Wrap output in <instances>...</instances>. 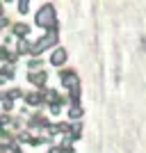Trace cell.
Here are the masks:
<instances>
[{
    "label": "cell",
    "mask_w": 146,
    "mask_h": 153,
    "mask_svg": "<svg viewBox=\"0 0 146 153\" xmlns=\"http://www.w3.org/2000/svg\"><path fill=\"white\" fill-rule=\"evenodd\" d=\"M27 126H30V128H48L50 123L46 121V117H44V114H34L30 121H27Z\"/></svg>",
    "instance_id": "7"
},
{
    "label": "cell",
    "mask_w": 146,
    "mask_h": 153,
    "mask_svg": "<svg viewBox=\"0 0 146 153\" xmlns=\"http://www.w3.org/2000/svg\"><path fill=\"white\" fill-rule=\"evenodd\" d=\"M34 23H37L39 27H44V30H50V27L57 25V23H55V5H44L41 7V9L34 14Z\"/></svg>",
    "instance_id": "3"
},
{
    "label": "cell",
    "mask_w": 146,
    "mask_h": 153,
    "mask_svg": "<svg viewBox=\"0 0 146 153\" xmlns=\"http://www.w3.org/2000/svg\"><path fill=\"white\" fill-rule=\"evenodd\" d=\"M7 27V19H0V30H5Z\"/></svg>",
    "instance_id": "14"
},
{
    "label": "cell",
    "mask_w": 146,
    "mask_h": 153,
    "mask_svg": "<svg viewBox=\"0 0 146 153\" xmlns=\"http://www.w3.org/2000/svg\"><path fill=\"white\" fill-rule=\"evenodd\" d=\"M12 32H14V37L25 39L27 34H30V25H25V23H14V25H12Z\"/></svg>",
    "instance_id": "6"
},
{
    "label": "cell",
    "mask_w": 146,
    "mask_h": 153,
    "mask_svg": "<svg viewBox=\"0 0 146 153\" xmlns=\"http://www.w3.org/2000/svg\"><path fill=\"white\" fill-rule=\"evenodd\" d=\"M41 66H44V59L30 57V62H27V69H30V73H37V71H41Z\"/></svg>",
    "instance_id": "9"
},
{
    "label": "cell",
    "mask_w": 146,
    "mask_h": 153,
    "mask_svg": "<svg viewBox=\"0 0 146 153\" xmlns=\"http://www.w3.org/2000/svg\"><path fill=\"white\" fill-rule=\"evenodd\" d=\"M59 80H62V85L69 89V103H78V96H80V82H78V76L73 73V71L62 69V71H59Z\"/></svg>",
    "instance_id": "1"
},
{
    "label": "cell",
    "mask_w": 146,
    "mask_h": 153,
    "mask_svg": "<svg viewBox=\"0 0 146 153\" xmlns=\"http://www.w3.org/2000/svg\"><path fill=\"white\" fill-rule=\"evenodd\" d=\"M27 7H30V5H27L25 0H23V2H19V12H21V14H27V12H30Z\"/></svg>",
    "instance_id": "12"
},
{
    "label": "cell",
    "mask_w": 146,
    "mask_h": 153,
    "mask_svg": "<svg viewBox=\"0 0 146 153\" xmlns=\"http://www.w3.org/2000/svg\"><path fill=\"white\" fill-rule=\"evenodd\" d=\"M48 153H64V151H62V149H59V146H53V149H50V151H48Z\"/></svg>",
    "instance_id": "13"
},
{
    "label": "cell",
    "mask_w": 146,
    "mask_h": 153,
    "mask_svg": "<svg viewBox=\"0 0 146 153\" xmlns=\"http://www.w3.org/2000/svg\"><path fill=\"white\" fill-rule=\"evenodd\" d=\"M66 57H69V53H66V48L57 46V48H55V51L50 53V64H53V66H62V64L66 62Z\"/></svg>",
    "instance_id": "4"
},
{
    "label": "cell",
    "mask_w": 146,
    "mask_h": 153,
    "mask_svg": "<svg viewBox=\"0 0 146 153\" xmlns=\"http://www.w3.org/2000/svg\"><path fill=\"white\" fill-rule=\"evenodd\" d=\"M2 12H5V9H2V2H0V19H2Z\"/></svg>",
    "instance_id": "15"
},
{
    "label": "cell",
    "mask_w": 146,
    "mask_h": 153,
    "mask_svg": "<svg viewBox=\"0 0 146 153\" xmlns=\"http://www.w3.org/2000/svg\"><path fill=\"white\" fill-rule=\"evenodd\" d=\"M55 44H57V25L50 27L46 37H41L39 41H34V46H30V55H32V57H39L44 51H48V48L55 46Z\"/></svg>",
    "instance_id": "2"
},
{
    "label": "cell",
    "mask_w": 146,
    "mask_h": 153,
    "mask_svg": "<svg viewBox=\"0 0 146 153\" xmlns=\"http://www.w3.org/2000/svg\"><path fill=\"white\" fill-rule=\"evenodd\" d=\"M82 117V108L78 105V103H71V108H69V119H80Z\"/></svg>",
    "instance_id": "10"
},
{
    "label": "cell",
    "mask_w": 146,
    "mask_h": 153,
    "mask_svg": "<svg viewBox=\"0 0 146 153\" xmlns=\"http://www.w3.org/2000/svg\"><path fill=\"white\" fill-rule=\"evenodd\" d=\"M46 78H48V73H46V71H37V73H30V76H27V80H30L37 89H44Z\"/></svg>",
    "instance_id": "5"
},
{
    "label": "cell",
    "mask_w": 146,
    "mask_h": 153,
    "mask_svg": "<svg viewBox=\"0 0 146 153\" xmlns=\"http://www.w3.org/2000/svg\"><path fill=\"white\" fill-rule=\"evenodd\" d=\"M41 101H44V94H37V91H30V94H25V103H27V105H32V108L41 105Z\"/></svg>",
    "instance_id": "8"
},
{
    "label": "cell",
    "mask_w": 146,
    "mask_h": 153,
    "mask_svg": "<svg viewBox=\"0 0 146 153\" xmlns=\"http://www.w3.org/2000/svg\"><path fill=\"white\" fill-rule=\"evenodd\" d=\"M16 53H21V55H23V53H30V44H27L25 39H21V41H19V48H16Z\"/></svg>",
    "instance_id": "11"
}]
</instances>
